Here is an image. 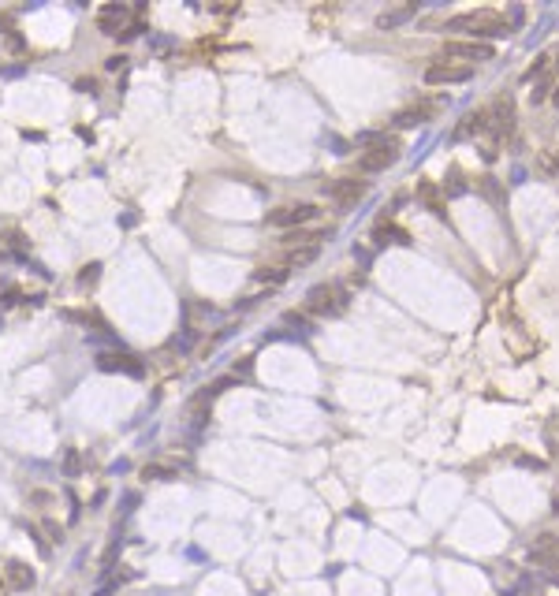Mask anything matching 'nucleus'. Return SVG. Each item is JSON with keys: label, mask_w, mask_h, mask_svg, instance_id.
Listing matches in <instances>:
<instances>
[{"label": "nucleus", "mask_w": 559, "mask_h": 596, "mask_svg": "<svg viewBox=\"0 0 559 596\" xmlns=\"http://www.w3.org/2000/svg\"><path fill=\"white\" fill-rule=\"evenodd\" d=\"M447 30H455V34H470L474 41H481V38H503V34H511V23L500 12H492V8H481V12H466V15L447 19Z\"/></svg>", "instance_id": "obj_1"}, {"label": "nucleus", "mask_w": 559, "mask_h": 596, "mask_svg": "<svg viewBox=\"0 0 559 596\" xmlns=\"http://www.w3.org/2000/svg\"><path fill=\"white\" fill-rule=\"evenodd\" d=\"M362 142H369V149L358 157V168L369 176V171H384L388 165H395L399 157V138H388V135H365Z\"/></svg>", "instance_id": "obj_2"}, {"label": "nucleus", "mask_w": 559, "mask_h": 596, "mask_svg": "<svg viewBox=\"0 0 559 596\" xmlns=\"http://www.w3.org/2000/svg\"><path fill=\"white\" fill-rule=\"evenodd\" d=\"M474 68L470 63H451V60H436L425 68V82L429 86H455V82H470Z\"/></svg>", "instance_id": "obj_3"}, {"label": "nucleus", "mask_w": 559, "mask_h": 596, "mask_svg": "<svg viewBox=\"0 0 559 596\" xmlns=\"http://www.w3.org/2000/svg\"><path fill=\"white\" fill-rule=\"evenodd\" d=\"M347 306V295L339 287H328V284H317L314 291L306 295V310L317 313V317H328V313H339Z\"/></svg>", "instance_id": "obj_4"}, {"label": "nucleus", "mask_w": 559, "mask_h": 596, "mask_svg": "<svg viewBox=\"0 0 559 596\" xmlns=\"http://www.w3.org/2000/svg\"><path fill=\"white\" fill-rule=\"evenodd\" d=\"M317 216V205H284V209H276V213H268V224L273 227H287V231H298L303 224H309Z\"/></svg>", "instance_id": "obj_5"}, {"label": "nucleus", "mask_w": 559, "mask_h": 596, "mask_svg": "<svg viewBox=\"0 0 559 596\" xmlns=\"http://www.w3.org/2000/svg\"><path fill=\"white\" fill-rule=\"evenodd\" d=\"M444 60H466L470 68H474V60L481 63V60H492V45L489 41H447L444 45Z\"/></svg>", "instance_id": "obj_6"}, {"label": "nucleus", "mask_w": 559, "mask_h": 596, "mask_svg": "<svg viewBox=\"0 0 559 596\" xmlns=\"http://www.w3.org/2000/svg\"><path fill=\"white\" fill-rule=\"evenodd\" d=\"M362 194H365V179H336V183L328 187V198L336 201L339 209H351V205L358 201Z\"/></svg>", "instance_id": "obj_7"}, {"label": "nucleus", "mask_w": 559, "mask_h": 596, "mask_svg": "<svg viewBox=\"0 0 559 596\" xmlns=\"http://www.w3.org/2000/svg\"><path fill=\"white\" fill-rule=\"evenodd\" d=\"M4 581L8 589H34V570L23 559H8L4 563Z\"/></svg>", "instance_id": "obj_8"}, {"label": "nucleus", "mask_w": 559, "mask_h": 596, "mask_svg": "<svg viewBox=\"0 0 559 596\" xmlns=\"http://www.w3.org/2000/svg\"><path fill=\"white\" fill-rule=\"evenodd\" d=\"M98 365H101V369H109V373H131V376L142 373V362H138L135 354H116V351L112 354H101Z\"/></svg>", "instance_id": "obj_9"}, {"label": "nucleus", "mask_w": 559, "mask_h": 596, "mask_svg": "<svg viewBox=\"0 0 559 596\" xmlns=\"http://www.w3.org/2000/svg\"><path fill=\"white\" fill-rule=\"evenodd\" d=\"M127 23V8L123 4H105L98 12V30L101 34H120Z\"/></svg>", "instance_id": "obj_10"}, {"label": "nucleus", "mask_w": 559, "mask_h": 596, "mask_svg": "<svg viewBox=\"0 0 559 596\" xmlns=\"http://www.w3.org/2000/svg\"><path fill=\"white\" fill-rule=\"evenodd\" d=\"M373 243H377V246H384V243H411V235H406L403 227L381 220L377 227H373Z\"/></svg>", "instance_id": "obj_11"}, {"label": "nucleus", "mask_w": 559, "mask_h": 596, "mask_svg": "<svg viewBox=\"0 0 559 596\" xmlns=\"http://www.w3.org/2000/svg\"><path fill=\"white\" fill-rule=\"evenodd\" d=\"M411 15H418V4H403V8H392V12H384L381 19H377V26L381 30H395V26H403Z\"/></svg>", "instance_id": "obj_12"}, {"label": "nucleus", "mask_w": 559, "mask_h": 596, "mask_svg": "<svg viewBox=\"0 0 559 596\" xmlns=\"http://www.w3.org/2000/svg\"><path fill=\"white\" fill-rule=\"evenodd\" d=\"M436 108L433 105H414V108H403L399 116H395V127H418V123H425L429 116H433Z\"/></svg>", "instance_id": "obj_13"}, {"label": "nucleus", "mask_w": 559, "mask_h": 596, "mask_svg": "<svg viewBox=\"0 0 559 596\" xmlns=\"http://www.w3.org/2000/svg\"><path fill=\"white\" fill-rule=\"evenodd\" d=\"M317 257V246H287V268H303Z\"/></svg>", "instance_id": "obj_14"}, {"label": "nucleus", "mask_w": 559, "mask_h": 596, "mask_svg": "<svg viewBox=\"0 0 559 596\" xmlns=\"http://www.w3.org/2000/svg\"><path fill=\"white\" fill-rule=\"evenodd\" d=\"M142 477H146V481H171V477H176V466H164V462H146V466H142Z\"/></svg>", "instance_id": "obj_15"}, {"label": "nucleus", "mask_w": 559, "mask_h": 596, "mask_svg": "<svg viewBox=\"0 0 559 596\" xmlns=\"http://www.w3.org/2000/svg\"><path fill=\"white\" fill-rule=\"evenodd\" d=\"M474 131H485V112H470L466 123L455 131V138H466V135H474Z\"/></svg>", "instance_id": "obj_16"}, {"label": "nucleus", "mask_w": 559, "mask_h": 596, "mask_svg": "<svg viewBox=\"0 0 559 596\" xmlns=\"http://www.w3.org/2000/svg\"><path fill=\"white\" fill-rule=\"evenodd\" d=\"M287 273H291L287 265H261V268H257V280H273V284H284Z\"/></svg>", "instance_id": "obj_17"}, {"label": "nucleus", "mask_w": 559, "mask_h": 596, "mask_svg": "<svg viewBox=\"0 0 559 596\" xmlns=\"http://www.w3.org/2000/svg\"><path fill=\"white\" fill-rule=\"evenodd\" d=\"M552 551H556V537H552V533H544V537L533 544V556H552Z\"/></svg>", "instance_id": "obj_18"}, {"label": "nucleus", "mask_w": 559, "mask_h": 596, "mask_svg": "<svg viewBox=\"0 0 559 596\" xmlns=\"http://www.w3.org/2000/svg\"><path fill=\"white\" fill-rule=\"evenodd\" d=\"M98 273H101V265H86L82 273H79V284H82V287L93 284V280H98Z\"/></svg>", "instance_id": "obj_19"}, {"label": "nucleus", "mask_w": 559, "mask_h": 596, "mask_svg": "<svg viewBox=\"0 0 559 596\" xmlns=\"http://www.w3.org/2000/svg\"><path fill=\"white\" fill-rule=\"evenodd\" d=\"M41 529H45V533H49V540H60V526H56V522H45Z\"/></svg>", "instance_id": "obj_20"}, {"label": "nucleus", "mask_w": 559, "mask_h": 596, "mask_svg": "<svg viewBox=\"0 0 559 596\" xmlns=\"http://www.w3.org/2000/svg\"><path fill=\"white\" fill-rule=\"evenodd\" d=\"M68 470L79 473V454H75V451H68Z\"/></svg>", "instance_id": "obj_21"}, {"label": "nucleus", "mask_w": 559, "mask_h": 596, "mask_svg": "<svg viewBox=\"0 0 559 596\" xmlns=\"http://www.w3.org/2000/svg\"><path fill=\"white\" fill-rule=\"evenodd\" d=\"M481 187H485V194H489V198H496V194H500V190H496V183H492V179H485Z\"/></svg>", "instance_id": "obj_22"}, {"label": "nucleus", "mask_w": 559, "mask_h": 596, "mask_svg": "<svg viewBox=\"0 0 559 596\" xmlns=\"http://www.w3.org/2000/svg\"><path fill=\"white\" fill-rule=\"evenodd\" d=\"M0 26H4V30L12 26V15H0Z\"/></svg>", "instance_id": "obj_23"}, {"label": "nucleus", "mask_w": 559, "mask_h": 596, "mask_svg": "<svg viewBox=\"0 0 559 596\" xmlns=\"http://www.w3.org/2000/svg\"><path fill=\"white\" fill-rule=\"evenodd\" d=\"M8 593H12V589H8V581H0V596H8Z\"/></svg>", "instance_id": "obj_24"}, {"label": "nucleus", "mask_w": 559, "mask_h": 596, "mask_svg": "<svg viewBox=\"0 0 559 596\" xmlns=\"http://www.w3.org/2000/svg\"><path fill=\"white\" fill-rule=\"evenodd\" d=\"M552 63H556V71H559V52H556V56H552Z\"/></svg>", "instance_id": "obj_25"}]
</instances>
